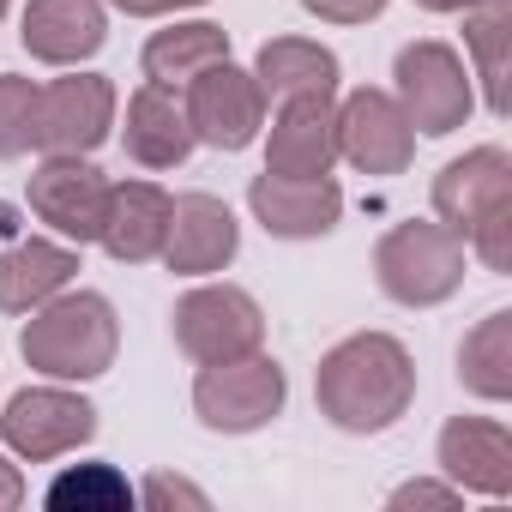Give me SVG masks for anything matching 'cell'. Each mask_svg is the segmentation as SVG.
Instances as JSON below:
<instances>
[{"instance_id":"1","label":"cell","mask_w":512,"mask_h":512,"mask_svg":"<svg viewBox=\"0 0 512 512\" xmlns=\"http://www.w3.org/2000/svg\"><path fill=\"white\" fill-rule=\"evenodd\" d=\"M314 404L344 434H386L416 404V362L392 332H356L320 356Z\"/></svg>"},{"instance_id":"2","label":"cell","mask_w":512,"mask_h":512,"mask_svg":"<svg viewBox=\"0 0 512 512\" xmlns=\"http://www.w3.org/2000/svg\"><path fill=\"white\" fill-rule=\"evenodd\" d=\"M115 350H121V320H115V302L97 296V290H61L49 296L43 308L25 314V332H19V356L43 374V380H97L115 368Z\"/></svg>"},{"instance_id":"3","label":"cell","mask_w":512,"mask_h":512,"mask_svg":"<svg viewBox=\"0 0 512 512\" xmlns=\"http://www.w3.org/2000/svg\"><path fill=\"white\" fill-rule=\"evenodd\" d=\"M464 266H470V247L458 229L446 223H392L374 247V278L398 308H440L464 290Z\"/></svg>"},{"instance_id":"4","label":"cell","mask_w":512,"mask_h":512,"mask_svg":"<svg viewBox=\"0 0 512 512\" xmlns=\"http://www.w3.org/2000/svg\"><path fill=\"white\" fill-rule=\"evenodd\" d=\"M284 404H290V380L266 350L235 362H205L193 380V416L211 434H260L266 422L284 416Z\"/></svg>"},{"instance_id":"5","label":"cell","mask_w":512,"mask_h":512,"mask_svg":"<svg viewBox=\"0 0 512 512\" xmlns=\"http://www.w3.org/2000/svg\"><path fill=\"white\" fill-rule=\"evenodd\" d=\"M392 79H398V91H392V97H398L404 121H410L416 133H428V139L458 133V127L470 121V109H476L470 67H464V55H458L452 43H434V37L404 43V49H398Z\"/></svg>"},{"instance_id":"6","label":"cell","mask_w":512,"mask_h":512,"mask_svg":"<svg viewBox=\"0 0 512 512\" xmlns=\"http://www.w3.org/2000/svg\"><path fill=\"white\" fill-rule=\"evenodd\" d=\"M169 326H175V344L199 368L266 350V314H260V302H253L241 284H199V290H187L175 302Z\"/></svg>"},{"instance_id":"7","label":"cell","mask_w":512,"mask_h":512,"mask_svg":"<svg viewBox=\"0 0 512 512\" xmlns=\"http://www.w3.org/2000/svg\"><path fill=\"white\" fill-rule=\"evenodd\" d=\"M91 434H97V404L79 398V392H67V380L25 386L19 398H7V410H0V440H7V452H19L25 464L67 458Z\"/></svg>"},{"instance_id":"8","label":"cell","mask_w":512,"mask_h":512,"mask_svg":"<svg viewBox=\"0 0 512 512\" xmlns=\"http://www.w3.org/2000/svg\"><path fill=\"white\" fill-rule=\"evenodd\" d=\"M181 91H187L181 97L187 127H193L199 145H211V151H247L253 139H260V127H266V91H260V79H253L247 67L217 61V67L193 73Z\"/></svg>"},{"instance_id":"9","label":"cell","mask_w":512,"mask_h":512,"mask_svg":"<svg viewBox=\"0 0 512 512\" xmlns=\"http://www.w3.org/2000/svg\"><path fill=\"white\" fill-rule=\"evenodd\" d=\"M115 133V85L103 73H67L37 91V151L91 157Z\"/></svg>"},{"instance_id":"10","label":"cell","mask_w":512,"mask_h":512,"mask_svg":"<svg viewBox=\"0 0 512 512\" xmlns=\"http://www.w3.org/2000/svg\"><path fill=\"white\" fill-rule=\"evenodd\" d=\"M338 157L362 175H404L416 157V127L404 121L392 91H350L338 103Z\"/></svg>"},{"instance_id":"11","label":"cell","mask_w":512,"mask_h":512,"mask_svg":"<svg viewBox=\"0 0 512 512\" xmlns=\"http://www.w3.org/2000/svg\"><path fill=\"white\" fill-rule=\"evenodd\" d=\"M247 211L278 241H320L344 217V187L332 175H272L266 169L247 187Z\"/></svg>"},{"instance_id":"12","label":"cell","mask_w":512,"mask_h":512,"mask_svg":"<svg viewBox=\"0 0 512 512\" xmlns=\"http://www.w3.org/2000/svg\"><path fill=\"white\" fill-rule=\"evenodd\" d=\"M31 211L61 235V241H97L103 229V205H109V175L91 163V157H43L31 169V187H25Z\"/></svg>"},{"instance_id":"13","label":"cell","mask_w":512,"mask_h":512,"mask_svg":"<svg viewBox=\"0 0 512 512\" xmlns=\"http://www.w3.org/2000/svg\"><path fill=\"white\" fill-rule=\"evenodd\" d=\"M235 253H241V223L217 193H181L169 205V235H163L157 260L175 278H211V272H223L235 260Z\"/></svg>"},{"instance_id":"14","label":"cell","mask_w":512,"mask_h":512,"mask_svg":"<svg viewBox=\"0 0 512 512\" xmlns=\"http://www.w3.org/2000/svg\"><path fill=\"white\" fill-rule=\"evenodd\" d=\"M434 211L458 235H470L494 211H512V157H506V145H476V151L452 157L434 175Z\"/></svg>"},{"instance_id":"15","label":"cell","mask_w":512,"mask_h":512,"mask_svg":"<svg viewBox=\"0 0 512 512\" xmlns=\"http://www.w3.org/2000/svg\"><path fill=\"white\" fill-rule=\"evenodd\" d=\"M440 476L464 494L506 500L512 494V434L494 416H452L440 428Z\"/></svg>"},{"instance_id":"16","label":"cell","mask_w":512,"mask_h":512,"mask_svg":"<svg viewBox=\"0 0 512 512\" xmlns=\"http://www.w3.org/2000/svg\"><path fill=\"white\" fill-rule=\"evenodd\" d=\"M338 163V103L332 97H290L266 133L272 175H332Z\"/></svg>"},{"instance_id":"17","label":"cell","mask_w":512,"mask_h":512,"mask_svg":"<svg viewBox=\"0 0 512 512\" xmlns=\"http://www.w3.org/2000/svg\"><path fill=\"white\" fill-rule=\"evenodd\" d=\"M19 37H25L31 61L79 67L109 43V13H103V0H31Z\"/></svg>"},{"instance_id":"18","label":"cell","mask_w":512,"mask_h":512,"mask_svg":"<svg viewBox=\"0 0 512 512\" xmlns=\"http://www.w3.org/2000/svg\"><path fill=\"white\" fill-rule=\"evenodd\" d=\"M169 193L157 181H109V205H103V253L121 266H145L163 253V235H169Z\"/></svg>"},{"instance_id":"19","label":"cell","mask_w":512,"mask_h":512,"mask_svg":"<svg viewBox=\"0 0 512 512\" xmlns=\"http://www.w3.org/2000/svg\"><path fill=\"white\" fill-rule=\"evenodd\" d=\"M121 139H127V157L145 163V169H175V163H187L193 145H199L193 127H187L181 97H175L169 85H151V79L127 97V127H121Z\"/></svg>"},{"instance_id":"20","label":"cell","mask_w":512,"mask_h":512,"mask_svg":"<svg viewBox=\"0 0 512 512\" xmlns=\"http://www.w3.org/2000/svg\"><path fill=\"white\" fill-rule=\"evenodd\" d=\"M79 278L73 241H19L0 253V314H31Z\"/></svg>"},{"instance_id":"21","label":"cell","mask_w":512,"mask_h":512,"mask_svg":"<svg viewBox=\"0 0 512 512\" xmlns=\"http://www.w3.org/2000/svg\"><path fill=\"white\" fill-rule=\"evenodd\" d=\"M260 79L266 103H290V97H332L344 85V61L326 49V43H308V37H272L247 67Z\"/></svg>"},{"instance_id":"22","label":"cell","mask_w":512,"mask_h":512,"mask_svg":"<svg viewBox=\"0 0 512 512\" xmlns=\"http://www.w3.org/2000/svg\"><path fill=\"white\" fill-rule=\"evenodd\" d=\"M217 61H229V31L211 25V19L169 25V31H157V37L145 43V55H139L145 79H151V85H169V91H181L193 73H205V67H217Z\"/></svg>"},{"instance_id":"23","label":"cell","mask_w":512,"mask_h":512,"mask_svg":"<svg viewBox=\"0 0 512 512\" xmlns=\"http://www.w3.org/2000/svg\"><path fill=\"white\" fill-rule=\"evenodd\" d=\"M458 386L482 404H506L512 398V314L494 308L476 320V332L458 344Z\"/></svg>"},{"instance_id":"24","label":"cell","mask_w":512,"mask_h":512,"mask_svg":"<svg viewBox=\"0 0 512 512\" xmlns=\"http://www.w3.org/2000/svg\"><path fill=\"white\" fill-rule=\"evenodd\" d=\"M512 7L506 0H482V7L464 13V49L476 55V73L482 79V97H488V115H506V43H512Z\"/></svg>"},{"instance_id":"25","label":"cell","mask_w":512,"mask_h":512,"mask_svg":"<svg viewBox=\"0 0 512 512\" xmlns=\"http://www.w3.org/2000/svg\"><path fill=\"white\" fill-rule=\"evenodd\" d=\"M49 506L55 512H121L133 506V488L115 464H73L49 482Z\"/></svg>"},{"instance_id":"26","label":"cell","mask_w":512,"mask_h":512,"mask_svg":"<svg viewBox=\"0 0 512 512\" xmlns=\"http://www.w3.org/2000/svg\"><path fill=\"white\" fill-rule=\"evenodd\" d=\"M37 79L0 73V163H13L37 145Z\"/></svg>"},{"instance_id":"27","label":"cell","mask_w":512,"mask_h":512,"mask_svg":"<svg viewBox=\"0 0 512 512\" xmlns=\"http://www.w3.org/2000/svg\"><path fill=\"white\" fill-rule=\"evenodd\" d=\"M133 500H139V506H151V512H169V506L205 512V506H211V494H205L199 482H187V476H169V470H151V476L133 488Z\"/></svg>"},{"instance_id":"28","label":"cell","mask_w":512,"mask_h":512,"mask_svg":"<svg viewBox=\"0 0 512 512\" xmlns=\"http://www.w3.org/2000/svg\"><path fill=\"white\" fill-rule=\"evenodd\" d=\"M458 500H464V488H458V482H446V476H416V482H398L386 506H398V512H404V506H458Z\"/></svg>"},{"instance_id":"29","label":"cell","mask_w":512,"mask_h":512,"mask_svg":"<svg viewBox=\"0 0 512 512\" xmlns=\"http://www.w3.org/2000/svg\"><path fill=\"white\" fill-rule=\"evenodd\" d=\"M302 13H314L320 25H368L386 13V0H302Z\"/></svg>"},{"instance_id":"30","label":"cell","mask_w":512,"mask_h":512,"mask_svg":"<svg viewBox=\"0 0 512 512\" xmlns=\"http://www.w3.org/2000/svg\"><path fill=\"white\" fill-rule=\"evenodd\" d=\"M109 7L127 13V19H175L187 7H205V0H109Z\"/></svg>"},{"instance_id":"31","label":"cell","mask_w":512,"mask_h":512,"mask_svg":"<svg viewBox=\"0 0 512 512\" xmlns=\"http://www.w3.org/2000/svg\"><path fill=\"white\" fill-rule=\"evenodd\" d=\"M13 506H25V476H19V464L0 452V512H13Z\"/></svg>"},{"instance_id":"32","label":"cell","mask_w":512,"mask_h":512,"mask_svg":"<svg viewBox=\"0 0 512 512\" xmlns=\"http://www.w3.org/2000/svg\"><path fill=\"white\" fill-rule=\"evenodd\" d=\"M422 13H470V7H482V0H416Z\"/></svg>"},{"instance_id":"33","label":"cell","mask_w":512,"mask_h":512,"mask_svg":"<svg viewBox=\"0 0 512 512\" xmlns=\"http://www.w3.org/2000/svg\"><path fill=\"white\" fill-rule=\"evenodd\" d=\"M7 7H13V0H0V19H7Z\"/></svg>"}]
</instances>
